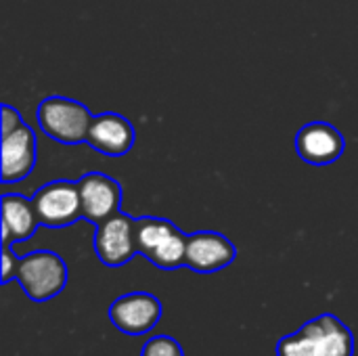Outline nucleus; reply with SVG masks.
Here are the masks:
<instances>
[{
  "mask_svg": "<svg viewBox=\"0 0 358 356\" xmlns=\"http://www.w3.org/2000/svg\"><path fill=\"white\" fill-rule=\"evenodd\" d=\"M277 356H355V336L338 317L319 315L281 338Z\"/></svg>",
  "mask_w": 358,
  "mask_h": 356,
  "instance_id": "1",
  "label": "nucleus"
},
{
  "mask_svg": "<svg viewBox=\"0 0 358 356\" xmlns=\"http://www.w3.org/2000/svg\"><path fill=\"white\" fill-rule=\"evenodd\" d=\"M187 239L189 235L166 218H136V252L162 271L185 266Z\"/></svg>",
  "mask_w": 358,
  "mask_h": 356,
  "instance_id": "2",
  "label": "nucleus"
},
{
  "mask_svg": "<svg viewBox=\"0 0 358 356\" xmlns=\"http://www.w3.org/2000/svg\"><path fill=\"white\" fill-rule=\"evenodd\" d=\"M67 277L69 273L63 258L48 250L17 258L13 275V279L21 283L25 296L34 302H46L59 296L67 283Z\"/></svg>",
  "mask_w": 358,
  "mask_h": 356,
  "instance_id": "3",
  "label": "nucleus"
},
{
  "mask_svg": "<svg viewBox=\"0 0 358 356\" xmlns=\"http://www.w3.org/2000/svg\"><path fill=\"white\" fill-rule=\"evenodd\" d=\"M94 115L78 101L65 97H48L38 107L40 128L63 145H78L88 138Z\"/></svg>",
  "mask_w": 358,
  "mask_h": 356,
  "instance_id": "4",
  "label": "nucleus"
},
{
  "mask_svg": "<svg viewBox=\"0 0 358 356\" xmlns=\"http://www.w3.org/2000/svg\"><path fill=\"white\" fill-rule=\"evenodd\" d=\"M34 206L40 225L50 229H63L82 218V204L78 183L55 180L40 187L34 195Z\"/></svg>",
  "mask_w": 358,
  "mask_h": 356,
  "instance_id": "5",
  "label": "nucleus"
},
{
  "mask_svg": "<svg viewBox=\"0 0 358 356\" xmlns=\"http://www.w3.org/2000/svg\"><path fill=\"white\" fill-rule=\"evenodd\" d=\"M94 252L105 266H124L136 252V220L124 212H117L96 225Z\"/></svg>",
  "mask_w": 358,
  "mask_h": 356,
  "instance_id": "6",
  "label": "nucleus"
},
{
  "mask_svg": "<svg viewBox=\"0 0 358 356\" xmlns=\"http://www.w3.org/2000/svg\"><path fill=\"white\" fill-rule=\"evenodd\" d=\"M109 319L126 336H145L159 323L162 302L147 292H132L111 302Z\"/></svg>",
  "mask_w": 358,
  "mask_h": 356,
  "instance_id": "7",
  "label": "nucleus"
},
{
  "mask_svg": "<svg viewBox=\"0 0 358 356\" xmlns=\"http://www.w3.org/2000/svg\"><path fill=\"white\" fill-rule=\"evenodd\" d=\"M82 218L92 225H101L109 216L120 212L122 206V187L107 174L88 172L78 180Z\"/></svg>",
  "mask_w": 358,
  "mask_h": 356,
  "instance_id": "8",
  "label": "nucleus"
},
{
  "mask_svg": "<svg viewBox=\"0 0 358 356\" xmlns=\"http://www.w3.org/2000/svg\"><path fill=\"white\" fill-rule=\"evenodd\" d=\"M237 258V248L229 237L214 231L193 233L187 239L185 266L195 273H216L227 269Z\"/></svg>",
  "mask_w": 358,
  "mask_h": 356,
  "instance_id": "9",
  "label": "nucleus"
},
{
  "mask_svg": "<svg viewBox=\"0 0 358 356\" xmlns=\"http://www.w3.org/2000/svg\"><path fill=\"white\" fill-rule=\"evenodd\" d=\"M344 147L346 143L342 132L327 122H310L296 134L298 155L313 166H325L340 159Z\"/></svg>",
  "mask_w": 358,
  "mask_h": 356,
  "instance_id": "10",
  "label": "nucleus"
},
{
  "mask_svg": "<svg viewBox=\"0 0 358 356\" xmlns=\"http://www.w3.org/2000/svg\"><path fill=\"white\" fill-rule=\"evenodd\" d=\"M36 166V134L23 122L2 134V183L23 180Z\"/></svg>",
  "mask_w": 358,
  "mask_h": 356,
  "instance_id": "11",
  "label": "nucleus"
},
{
  "mask_svg": "<svg viewBox=\"0 0 358 356\" xmlns=\"http://www.w3.org/2000/svg\"><path fill=\"white\" fill-rule=\"evenodd\" d=\"M136 141V132L134 126L130 124V120H126L120 113H101L92 120L90 124V132L86 143L96 149L103 155L109 157H122L126 155L132 145Z\"/></svg>",
  "mask_w": 358,
  "mask_h": 356,
  "instance_id": "12",
  "label": "nucleus"
},
{
  "mask_svg": "<svg viewBox=\"0 0 358 356\" xmlns=\"http://www.w3.org/2000/svg\"><path fill=\"white\" fill-rule=\"evenodd\" d=\"M40 227V218L31 199L23 195H2V243L25 241Z\"/></svg>",
  "mask_w": 358,
  "mask_h": 356,
  "instance_id": "13",
  "label": "nucleus"
},
{
  "mask_svg": "<svg viewBox=\"0 0 358 356\" xmlns=\"http://www.w3.org/2000/svg\"><path fill=\"white\" fill-rule=\"evenodd\" d=\"M141 356H185L180 344L170 336H155L145 342Z\"/></svg>",
  "mask_w": 358,
  "mask_h": 356,
  "instance_id": "14",
  "label": "nucleus"
},
{
  "mask_svg": "<svg viewBox=\"0 0 358 356\" xmlns=\"http://www.w3.org/2000/svg\"><path fill=\"white\" fill-rule=\"evenodd\" d=\"M15 264H17V256H13L8 243H2V283H8L13 279Z\"/></svg>",
  "mask_w": 358,
  "mask_h": 356,
  "instance_id": "15",
  "label": "nucleus"
},
{
  "mask_svg": "<svg viewBox=\"0 0 358 356\" xmlns=\"http://www.w3.org/2000/svg\"><path fill=\"white\" fill-rule=\"evenodd\" d=\"M19 124H23L21 113L17 109H13L10 105H2V134L10 132L13 128H17Z\"/></svg>",
  "mask_w": 358,
  "mask_h": 356,
  "instance_id": "16",
  "label": "nucleus"
}]
</instances>
